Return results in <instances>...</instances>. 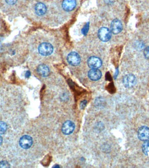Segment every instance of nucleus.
Here are the masks:
<instances>
[{
	"instance_id": "f03ea898",
	"label": "nucleus",
	"mask_w": 149,
	"mask_h": 168,
	"mask_svg": "<svg viewBox=\"0 0 149 168\" xmlns=\"http://www.w3.org/2000/svg\"><path fill=\"white\" fill-rule=\"evenodd\" d=\"M123 82L125 87L131 88L136 85L137 83V79L133 74H127L124 77Z\"/></svg>"
},
{
	"instance_id": "6e6552de",
	"label": "nucleus",
	"mask_w": 149,
	"mask_h": 168,
	"mask_svg": "<svg viewBox=\"0 0 149 168\" xmlns=\"http://www.w3.org/2000/svg\"><path fill=\"white\" fill-rule=\"evenodd\" d=\"M138 138L140 141H146L149 139V128L146 126H142L138 131Z\"/></svg>"
},
{
	"instance_id": "20e7f679",
	"label": "nucleus",
	"mask_w": 149,
	"mask_h": 168,
	"mask_svg": "<svg viewBox=\"0 0 149 168\" xmlns=\"http://www.w3.org/2000/svg\"><path fill=\"white\" fill-rule=\"evenodd\" d=\"M67 61L71 65L77 66L80 63V57L77 53L72 52L68 55Z\"/></svg>"
},
{
	"instance_id": "2eb2a0df",
	"label": "nucleus",
	"mask_w": 149,
	"mask_h": 168,
	"mask_svg": "<svg viewBox=\"0 0 149 168\" xmlns=\"http://www.w3.org/2000/svg\"><path fill=\"white\" fill-rule=\"evenodd\" d=\"M7 129V124L3 121H0V135L4 134Z\"/></svg>"
},
{
	"instance_id": "f8f14e48",
	"label": "nucleus",
	"mask_w": 149,
	"mask_h": 168,
	"mask_svg": "<svg viewBox=\"0 0 149 168\" xmlns=\"http://www.w3.org/2000/svg\"><path fill=\"white\" fill-rule=\"evenodd\" d=\"M37 71L38 74L43 77L48 76L50 74L49 68L47 65L44 64H42L38 66Z\"/></svg>"
},
{
	"instance_id": "aec40b11",
	"label": "nucleus",
	"mask_w": 149,
	"mask_h": 168,
	"mask_svg": "<svg viewBox=\"0 0 149 168\" xmlns=\"http://www.w3.org/2000/svg\"><path fill=\"white\" fill-rule=\"evenodd\" d=\"M86 104H87V101L86 100H84L82 101L80 105V107L81 109H84L86 107Z\"/></svg>"
},
{
	"instance_id": "f3484780",
	"label": "nucleus",
	"mask_w": 149,
	"mask_h": 168,
	"mask_svg": "<svg viewBox=\"0 0 149 168\" xmlns=\"http://www.w3.org/2000/svg\"><path fill=\"white\" fill-rule=\"evenodd\" d=\"M10 165L7 161H2L0 162V168H9Z\"/></svg>"
},
{
	"instance_id": "dca6fc26",
	"label": "nucleus",
	"mask_w": 149,
	"mask_h": 168,
	"mask_svg": "<svg viewBox=\"0 0 149 168\" xmlns=\"http://www.w3.org/2000/svg\"><path fill=\"white\" fill-rule=\"evenodd\" d=\"M89 30V23L88 22L82 29V32L84 35H86Z\"/></svg>"
},
{
	"instance_id": "0eeeda50",
	"label": "nucleus",
	"mask_w": 149,
	"mask_h": 168,
	"mask_svg": "<svg viewBox=\"0 0 149 168\" xmlns=\"http://www.w3.org/2000/svg\"><path fill=\"white\" fill-rule=\"evenodd\" d=\"M88 65L92 69H98L102 65V61L99 57H90L87 61Z\"/></svg>"
},
{
	"instance_id": "ddd939ff",
	"label": "nucleus",
	"mask_w": 149,
	"mask_h": 168,
	"mask_svg": "<svg viewBox=\"0 0 149 168\" xmlns=\"http://www.w3.org/2000/svg\"><path fill=\"white\" fill-rule=\"evenodd\" d=\"M47 8L46 6L42 3H38L36 4L35 7V12L37 15L41 16L46 13Z\"/></svg>"
},
{
	"instance_id": "9d476101",
	"label": "nucleus",
	"mask_w": 149,
	"mask_h": 168,
	"mask_svg": "<svg viewBox=\"0 0 149 168\" xmlns=\"http://www.w3.org/2000/svg\"><path fill=\"white\" fill-rule=\"evenodd\" d=\"M75 6H76L75 0H64L62 2V7L65 11H71L74 9Z\"/></svg>"
},
{
	"instance_id": "7ed1b4c3",
	"label": "nucleus",
	"mask_w": 149,
	"mask_h": 168,
	"mask_svg": "<svg viewBox=\"0 0 149 168\" xmlns=\"http://www.w3.org/2000/svg\"><path fill=\"white\" fill-rule=\"evenodd\" d=\"M98 37L103 42L108 41L111 37V31L107 28H101L98 31Z\"/></svg>"
},
{
	"instance_id": "6ab92c4d",
	"label": "nucleus",
	"mask_w": 149,
	"mask_h": 168,
	"mask_svg": "<svg viewBox=\"0 0 149 168\" xmlns=\"http://www.w3.org/2000/svg\"><path fill=\"white\" fill-rule=\"evenodd\" d=\"M6 2L9 5H15L17 2L18 0H5Z\"/></svg>"
},
{
	"instance_id": "39448f33",
	"label": "nucleus",
	"mask_w": 149,
	"mask_h": 168,
	"mask_svg": "<svg viewBox=\"0 0 149 168\" xmlns=\"http://www.w3.org/2000/svg\"><path fill=\"white\" fill-rule=\"evenodd\" d=\"M75 125L72 121H66L63 123L61 127L62 133L65 135H69L74 132Z\"/></svg>"
},
{
	"instance_id": "9b49d317",
	"label": "nucleus",
	"mask_w": 149,
	"mask_h": 168,
	"mask_svg": "<svg viewBox=\"0 0 149 168\" xmlns=\"http://www.w3.org/2000/svg\"><path fill=\"white\" fill-rule=\"evenodd\" d=\"M88 77L93 81H97L102 77V73L98 69H92L88 72Z\"/></svg>"
},
{
	"instance_id": "1a4fd4ad",
	"label": "nucleus",
	"mask_w": 149,
	"mask_h": 168,
	"mask_svg": "<svg viewBox=\"0 0 149 168\" xmlns=\"http://www.w3.org/2000/svg\"><path fill=\"white\" fill-rule=\"evenodd\" d=\"M123 25L120 21L115 19L113 21L111 24V31L113 34H117L121 32Z\"/></svg>"
},
{
	"instance_id": "5701e85b",
	"label": "nucleus",
	"mask_w": 149,
	"mask_h": 168,
	"mask_svg": "<svg viewBox=\"0 0 149 168\" xmlns=\"http://www.w3.org/2000/svg\"><path fill=\"white\" fill-rule=\"evenodd\" d=\"M3 142V138L0 135V146L2 145V143Z\"/></svg>"
},
{
	"instance_id": "423d86ee",
	"label": "nucleus",
	"mask_w": 149,
	"mask_h": 168,
	"mask_svg": "<svg viewBox=\"0 0 149 168\" xmlns=\"http://www.w3.org/2000/svg\"><path fill=\"white\" fill-rule=\"evenodd\" d=\"M19 144L21 148L24 149H28L32 146L33 140L30 136L24 135L20 138Z\"/></svg>"
},
{
	"instance_id": "4468645a",
	"label": "nucleus",
	"mask_w": 149,
	"mask_h": 168,
	"mask_svg": "<svg viewBox=\"0 0 149 168\" xmlns=\"http://www.w3.org/2000/svg\"><path fill=\"white\" fill-rule=\"evenodd\" d=\"M142 150L145 155H149V140L146 141L143 143Z\"/></svg>"
},
{
	"instance_id": "a211bd4d",
	"label": "nucleus",
	"mask_w": 149,
	"mask_h": 168,
	"mask_svg": "<svg viewBox=\"0 0 149 168\" xmlns=\"http://www.w3.org/2000/svg\"><path fill=\"white\" fill-rule=\"evenodd\" d=\"M144 55L147 59H149V46L146 48L144 50Z\"/></svg>"
},
{
	"instance_id": "412c9836",
	"label": "nucleus",
	"mask_w": 149,
	"mask_h": 168,
	"mask_svg": "<svg viewBox=\"0 0 149 168\" xmlns=\"http://www.w3.org/2000/svg\"><path fill=\"white\" fill-rule=\"evenodd\" d=\"M30 76H31V72H30V71H27L26 72L25 74V77L26 78H29L30 77Z\"/></svg>"
},
{
	"instance_id": "f257e3e1",
	"label": "nucleus",
	"mask_w": 149,
	"mask_h": 168,
	"mask_svg": "<svg viewBox=\"0 0 149 168\" xmlns=\"http://www.w3.org/2000/svg\"><path fill=\"white\" fill-rule=\"evenodd\" d=\"M53 51V47L50 43H42L38 47L39 53L43 56H48L51 55Z\"/></svg>"
},
{
	"instance_id": "4be33fe9",
	"label": "nucleus",
	"mask_w": 149,
	"mask_h": 168,
	"mask_svg": "<svg viewBox=\"0 0 149 168\" xmlns=\"http://www.w3.org/2000/svg\"><path fill=\"white\" fill-rule=\"evenodd\" d=\"M105 1L107 4H111L113 2V0H105Z\"/></svg>"
}]
</instances>
